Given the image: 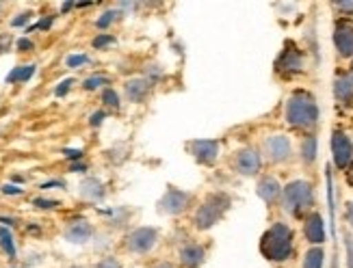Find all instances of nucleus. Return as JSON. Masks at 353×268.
I'll list each match as a JSON object with an SVG mask.
<instances>
[{"label": "nucleus", "instance_id": "f3484780", "mask_svg": "<svg viewBox=\"0 0 353 268\" xmlns=\"http://www.w3.org/2000/svg\"><path fill=\"white\" fill-rule=\"evenodd\" d=\"M180 262L187 268H197L204 262V249L197 245H187L180 249Z\"/></svg>", "mask_w": 353, "mask_h": 268}, {"label": "nucleus", "instance_id": "4c0bfd02", "mask_svg": "<svg viewBox=\"0 0 353 268\" xmlns=\"http://www.w3.org/2000/svg\"><path fill=\"white\" fill-rule=\"evenodd\" d=\"M50 26H52V18H46V20L37 22L35 26H30V28H28V33H30V30H35V28H41V30H46V28H50Z\"/></svg>", "mask_w": 353, "mask_h": 268}, {"label": "nucleus", "instance_id": "b1692460", "mask_svg": "<svg viewBox=\"0 0 353 268\" xmlns=\"http://www.w3.org/2000/svg\"><path fill=\"white\" fill-rule=\"evenodd\" d=\"M104 85H111V81L106 76H102V74H96V76H89L87 81L83 83V87L87 89V91H96V89H100V87H104Z\"/></svg>", "mask_w": 353, "mask_h": 268}, {"label": "nucleus", "instance_id": "4be33fe9", "mask_svg": "<svg viewBox=\"0 0 353 268\" xmlns=\"http://www.w3.org/2000/svg\"><path fill=\"white\" fill-rule=\"evenodd\" d=\"M33 74H35V65H20L7 76V83H26Z\"/></svg>", "mask_w": 353, "mask_h": 268}, {"label": "nucleus", "instance_id": "a878e982", "mask_svg": "<svg viewBox=\"0 0 353 268\" xmlns=\"http://www.w3.org/2000/svg\"><path fill=\"white\" fill-rule=\"evenodd\" d=\"M117 11H104L102 13V18H98V22H96V26L98 28H109L115 20H117Z\"/></svg>", "mask_w": 353, "mask_h": 268}, {"label": "nucleus", "instance_id": "37998d69", "mask_svg": "<svg viewBox=\"0 0 353 268\" xmlns=\"http://www.w3.org/2000/svg\"><path fill=\"white\" fill-rule=\"evenodd\" d=\"M72 171H79V173H83V171H87V167H85L83 163H74V165H72Z\"/></svg>", "mask_w": 353, "mask_h": 268}, {"label": "nucleus", "instance_id": "5701e85b", "mask_svg": "<svg viewBox=\"0 0 353 268\" xmlns=\"http://www.w3.org/2000/svg\"><path fill=\"white\" fill-rule=\"evenodd\" d=\"M0 247L5 249V254L9 258H15V245H13V236L7 227L0 225Z\"/></svg>", "mask_w": 353, "mask_h": 268}, {"label": "nucleus", "instance_id": "79ce46f5", "mask_svg": "<svg viewBox=\"0 0 353 268\" xmlns=\"http://www.w3.org/2000/svg\"><path fill=\"white\" fill-rule=\"evenodd\" d=\"M347 220H349V225L353 227V203H349V208H347Z\"/></svg>", "mask_w": 353, "mask_h": 268}, {"label": "nucleus", "instance_id": "473e14b6", "mask_svg": "<svg viewBox=\"0 0 353 268\" xmlns=\"http://www.w3.org/2000/svg\"><path fill=\"white\" fill-rule=\"evenodd\" d=\"M30 15H33V13H20L18 18H13V20H11V26H24V24H28Z\"/></svg>", "mask_w": 353, "mask_h": 268}, {"label": "nucleus", "instance_id": "e433bc0d", "mask_svg": "<svg viewBox=\"0 0 353 268\" xmlns=\"http://www.w3.org/2000/svg\"><path fill=\"white\" fill-rule=\"evenodd\" d=\"M104 117H106V113H104V110H98V113H94V115H91L89 123H91V125H94V128H96V125H100V123L104 121Z\"/></svg>", "mask_w": 353, "mask_h": 268}, {"label": "nucleus", "instance_id": "58836bf2", "mask_svg": "<svg viewBox=\"0 0 353 268\" xmlns=\"http://www.w3.org/2000/svg\"><path fill=\"white\" fill-rule=\"evenodd\" d=\"M9 43H11V37L9 35H0V52H7L9 50Z\"/></svg>", "mask_w": 353, "mask_h": 268}, {"label": "nucleus", "instance_id": "7ed1b4c3", "mask_svg": "<svg viewBox=\"0 0 353 268\" xmlns=\"http://www.w3.org/2000/svg\"><path fill=\"white\" fill-rule=\"evenodd\" d=\"M314 203L312 184L305 180H295L284 188V210L293 216L305 214Z\"/></svg>", "mask_w": 353, "mask_h": 268}, {"label": "nucleus", "instance_id": "6e6552de", "mask_svg": "<svg viewBox=\"0 0 353 268\" xmlns=\"http://www.w3.org/2000/svg\"><path fill=\"white\" fill-rule=\"evenodd\" d=\"M189 195L180 191V188H167L165 197L161 199V212L167 214H180L182 210H187L189 206Z\"/></svg>", "mask_w": 353, "mask_h": 268}, {"label": "nucleus", "instance_id": "dca6fc26", "mask_svg": "<svg viewBox=\"0 0 353 268\" xmlns=\"http://www.w3.org/2000/svg\"><path fill=\"white\" fill-rule=\"evenodd\" d=\"M301 68H303V59H301V52L295 48H286L282 56L278 59V70L282 72H299Z\"/></svg>", "mask_w": 353, "mask_h": 268}, {"label": "nucleus", "instance_id": "4468645a", "mask_svg": "<svg viewBox=\"0 0 353 268\" xmlns=\"http://www.w3.org/2000/svg\"><path fill=\"white\" fill-rule=\"evenodd\" d=\"M280 195H282V186H280V182L275 180V178L267 176V178H263V180L258 182V197L263 199V201L273 203Z\"/></svg>", "mask_w": 353, "mask_h": 268}, {"label": "nucleus", "instance_id": "2f4dec72", "mask_svg": "<svg viewBox=\"0 0 353 268\" xmlns=\"http://www.w3.org/2000/svg\"><path fill=\"white\" fill-rule=\"evenodd\" d=\"M96 268H121V264L115 258H104L102 262L96 264Z\"/></svg>", "mask_w": 353, "mask_h": 268}, {"label": "nucleus", "instance_id": "7c9ffc66", "mask_svg": "<svg viewBox=\"0 0 353 268\" xmlns=\"http://www.w3.org/2000/svg\"><path fill=\"white\" fill-rule=\"evenodd\" d=\"M72 85H74V81H72V78H68V81H63V83H61V85L57 87V91H54V93H57L59 98H63L65 93H68V91L72 89Z\"/></svg>", "mask_w": 353, "mask_h": 268}, {"label": "nucleus", "instance_id": "9d476101", "mask_svg": "<svg viewBox=\"0 0 353 268\" xmlns=\"http://www.w3.org/2000/svg\"><path fill=\"white\" fill-rule=\"evenodd\" d=\"M191 154L202 165H212L214 161H217V156H219V143H217V141H208V138L193 141Z\"/></svg>", "mask_w": 353, "mask_h": 268}, {"label": "nucleus", "instance_id": "423d86ee", "mask_svg": "<svg viewBox=\"0 0 353 268\" xmlns=\"http://www.w3.org/2000/svg\"><path fill=\"white\" fill-rule=\"evenodd\" d=\"M157 229L154 227H139L128 234L126 238V247L134 254H148V251L157 245Z\"/></svg>", "mask_w": 353, "mask_h": 268}, {"label": "nucleus", "instance_id": "6ab92c4d", "mask_svg": "<svg viewBox=\"0 0 353 268\" xmlns=\"http://www.w3.org/2000/svg\"><path fill=\"white\" fill-rule=\"evenodd\" d=\"M81 195L87 197V199H102L104 197V186L100 180L96 178H87L83 184H81Z\"/></svg>", "mask_w": 353, "mask_h": 268}, {"label": "nucleus", "instance_id": "8fccbe9b", "mask_svg": "<svg viewBox=\"0 0 353 268\" xmlns=\"http://www.w3.org/2000/svg\"><path fill=\"white\" fill-rule=\"evenodd\" d=\"M0 7H3V5H0Z\"/></svg>", "mask_w": 353, "mask_h": 268}, {"label": "nucleus", "instance_id": "72a5a7b5", "mask_svg": "<svg viewBox=\"0 0 353 268\" xmlns=\"http://www.w3.org/2000/svg\"><path fill=\"white\" fill-rule=\"evenodd\" d=\"M63 156L70 161H81L83 158V150H63Z\"/></svg>", "mask_w": 353, "mask_h": 268}, {"label": "nucleus", "instance_id": "1a4fd4ad", "mask_svg": "<svg viewBox=\"0 0 353 268\" xmlns=\"http://www.w3.org/2000/svg\"><path fill=\"white\" fill-rule=\"evenodd\" d=\"M334 43H336V50H339L341 56H345V59L353 56V24H349V22L336 24Z\"/></svg>", "mask_w": 353, "mask_h": 268}, {"label": "nucleus", "instance_id": "a18cd8bd", "mask_svg": "<svg viewBox=\"0 0 353 268\" xmlns=\"http://www.w3.org/2000/svg\"><path fill=\"white\" fill-rule=\"evenodd\" d=\"M72 7H76V5H74V3H65V5H63V9H61V11H63V13H68V11H70Z\"/></svg>", "mask_w": 353, "mask_h": 268}, {"label": "nucleus", "instance_id": "c756f323", "mask_svg": "<svg viewBox=\"0 0 353 268\" xmlns=\"http://www.w3.org/2000/svg\"><path fill=\"white\" fill-rule=\"evenodd\" d=\"M345 247H347V262H349V268H353V236H351V234L345 236Z\"/></svg>", "mask_w": 353, "mask_h": 268}, {"label": "nucleus", "instance_id": "393cba45", "mask_svg": "<svg viewBox=\"0 0 353 268\" xmlns=\"http://www.w3.org/2000/svg\"><path fill=\"white\" fill-rule=\"evenodd\" d=\"M102 102H104L106 106H111V108H119V96H117V91L111 89V87H106V89L102 91Z\"/></svg>", "mask_w": 353, "mask_h": 268}, {"label": "nucleus", "instance_id": "a211bd4d", "mask_svg": "<svg viewBox=\"0 0 353 268\" xmlns=\"http://www.w3.org/2000/svg\"><path fill=\"white\" fill-rule=\"evenodd\" d=\"M148 91H150V83L143 81V78H137V81H128V83H126V96H128L132 102H141V100H145Z\"/></svg>", "mask_w": 353, "mask_h": 268}, {"label": "nucleus", "instance_id": "2eb2a0df", "mask_svg": "<svg viewBox=\"0 0 353 268\" xmlns=\"http://www.w3.org/2000/svg\"><path fill=\"white\" fill-rule=\"evenodd\" d=\"M334 96L341 104H351L353 102V76H336Z\"/></svg>", "mask_w": 353, "mask_h": 268}, {"label": "nucleus", "instance_id": "c9c22d12", "mask_svg": "<svg viewBox=\"0 0 353 268\" xmlns=\"http://www.w3.org/2000/svg\"><path fill=\"white\" fill-rule=\"evenodd\" d=\"M3 193L5 195H22L24 188H18V186H13V184H5L3 186Z\"/></svg>", "mask_w": 353, "mask_h": 268}, {"label": "nucleus", "instance_id": "9b49d317", "mask_svg": "<svg viewBox=\"0 0 353 268\" xmlns=\"http://www.w3.org/2000/svg\"><path fill=\"white\" fill-rule=\"evenodd\" d=\"M263 167V161H260V154L252 147L248 150H241L239 156H236V169L241 176H256Z\"/></svg>", "mask_w": 353, "mask_h": 268}, {"label": "nucleus", "instance_id": "a19ab883", "mask_svg": "<svg viewBox=\"0 0 353 268\" xmlns=\"http://www.w3.org/2000/svg\"><path fill=\"white\" fill-rule=\"evenodd\" d=\"M54 186H59V188H63L65 184H63V182H59V180H52V182H46V184H41L39 188H54Z\"/></svg>", "mask_w": 353, "mask_h": 268}, {"label": "nucleus", "instance_id": "ea45409f", "mask_svg": "<svg viewBox=\"0 0 353 268\" xmlns=\"http://www.w3.org/2000/svg\"><path fill=\"white\" fill-rule=\"evenodd\" d=\"M336 9L347 11V13H353V3H336Z\"/></svg>", "mask_w": 353, "mask_h": 268}, {"label": "nucleus", "instance_id": "cd10ccee", "mask_svg": "<svg viewBox=\"0 0 353 268\" xmlns=\"http://www.w3.org/2000/svg\"><path fill=\"white\" fill-rule=\"evenodd\" d=\"M87 61H89V56H87V54H70V56L65 59V65H68L70 70H76V68L85 65Z\"/></svg>", "mask_w": 353, "mask_h": 268}, {"label": "nucleus", "instance_id": "bb28decb", "mask_svg": "<svg viewBox=\"0 0 353 268\" xmlns=\"http://www.w3.org/2000/svg\"><path fill=\"white\" fill-rule=\"evenodd\" d=\"M33 206L35 208H39V210H54V208H59L61 203L59 201H54V199H43V197H37V199H33Z\"/></svg>", "mask_w": 353, "mask_h": 268}, {"label": "nucleus", "instance_id": "f8f14e48", "mask_svg": "<svg viewBox=\"0 0 353 268\" xmlns=\"http://www.w3.org/2000/svg\"><path fill=\"white\" fill-rule=\"evenodd\" d=\"M303 234L312 245H321L325 243V223H323V216L319 212H312L308 218H305V225H303Z\"/></svg>", "mask_w": 353, "mask_h": 268}, {"label": "nucleus", "instance_id": "aec40b11", "mask_svg": "<svg viewBox=\"0 0 353 268\" xmlns=\"http://www.w3.org/2000/svg\"><path fill=\"white\" fill-rule=\"evenodd\" d=\"M301 158L305 165H312L316 158V136H305L301 141Z\"/></svg>", "mask_w": 353, "mask_h": 268}, {"label": "nucleus", "instance_id": "0eeeda50", "mask_svg": "<svg viewBox=\"0 0 353 268\" xmlns=\"http://www.w3.org/2000/svg\"><path fill=\"white\" fill-rule=\"evenodd\" d=\"M265 150L271 163H284L290 158V141L284 134H273L265 141Z\"/></svg>", "mask_w": 353, "mask_h": 268}, {"label": "nucleus", "instance_id": "412c9836", "mask_svg": "<svg viewBox=\"0 0 353 268\" xmlns=\"http://www.w3.org/2000/svg\"><path fill=\"white\" fill-rule=\"evenodd\" d=\"M323 260H325L323 249L312 247L303 258V268H323Z\"/></svg>", "mask_w": 353, "mask_h": 268}, {"label": "nucleus", "instance_id": "39448f33", "mask_svg": "<svg viewBox=\"0 0 353 268\" xmlns=\"http://www.w3.org/2000/svg\"><path fill=\"white\" fill-rule=\"evenodd\" d=\"M332 154H334V165L339 169H347L353 158V143L351 138L343 130H334L332 134Z\"/></svg>", "mask_w": 353, "mask_h": 268}, {"label": "nucleus", "instance_id": "c85d7f7f", "mask_svg": "<svg viewBox=\"0 0 353 268\" xmlns=\"http://www.w3.org/2000/svg\"><path fill=\"white\" fill-rule=\"evenodd\" d=\"M111 43H115V37L102 33V35H98V37L94 39V48H96V50H102V48H106V45H111Z\"/></svg>", "mask_w": 353, "mask_h": 268}, {"label": "nucleus", "instance_id": "20e7f679", "mask_svg": "<svg viewBox=\"0 0 353 268\" xmlns=\"http://www.w3.org/2000/svg\"><path fill=\"white\" fill-rule=\"evenodd\" d=\"M230 208V197L225 193H212L206 197V201L199 206L195 214V227L197 229H208L228 212Z\"/></svg>", "mask_w": 353, "mask_h": 268}, {"label": "nucleus", "instance_id": "49530a36", "mask_svg": "<svg viewBox=\"0 0 353 268\" xmlns=\"http://www.w3.org/2000/svg\"><path fill=\"white\" fill-rule=\"evenodd\" d=\"M154 268H174V266L172 264H157Z\"/></svg>", "mask_w": 353, "mask_h": 268}, {"label": "nucleus", "instance_id": "f03ea898", "mask_svg": "<svg viewBox=\"0 0 353 268\" xmlns=\"http://www.w3.org/2000/svg\"><path fill=\"white\" fill-rule=\"evenodd\" d=\"M260 251L271 262H284L293 254V231L284 223H275L260 240Z\"/></svg>", "mask_w": 353, "mask_h": 268}, {"label": "nucleus", "instance_id": "de8ad7c7", "mask_svg": "<svg viewBox=\"0 0 353 268\" xmlns=\"http://www.w3.org/2000/svg\"><path fill=\"white\" fill-rule=\"evenodd\" d=\"M70 268H81V266H70Z\"/></svg>", "mask_w": 353, "mask_h": 268}, {"label": "nucleus", "instance_id": "f257e3e1", "mask_svg": "<svg viewBox=\"0 0 353 268\" xmlns=\"http://www.w3.org/2000/svg\"><path fill=\"white\" fill-rule=\"evenodd\" d=\"M286 121L293 128L310 130L319 121V106L308 91H295L286 102Z\"/></svg>", "mask_w": 353, "mask_h": 268}, {"label": "nucleus", "instance_id": "09e8293b", "mask_svg": "<svg viewBox=\"0 0 353 268\" xmlns=\"http://www.w3.org/2000/svg\"><path fill=\"white\" fill-rule=\"evenodd\" d=\"M351 180H353V171H351Z\"/></svg>", "mask_w": 353, "mask_h": 268}, {"label": "nucleus", "instance_id": "ddd939ff", "mask_svg": "<svg viewBox=\"0 0 353 268\" xmlns=\"http://www.w3.org/2000/svg\"><path fill=\"white\" fill-rule=\"evenodd\" d=\"M91 234H94V227H91L87 220H74V223L65 229V238L70 243L83 245L91 238Z\"/></svg>", "mask_w": 353, "mask_h": 268}, {"label": "nucleus", "instance_id": "c03bdc74", "mask_svg": "<svg viewBox=\"0 0 353 268\" xmlns=\"http://www.w3.org/2000/svg\"><path fill=\"white\" fill-rule=\"evenodd\" d=\"M0 223H5V225H13L15 220H13V218H5V216H0Z\"/></svg>", "mask_w": 353, "mask_h": 268}, {"label": "nucleus", "instance_id": "f704fd0d", "mask_svg": "<svg viewBox=\"0 0 353 268\" xmlns=\"http://www.w3.org/2000/svg\"><path fill=\"white\" fill-rule=\"evenodd\" d=\"M33 48H35V45H33V41H30V39H26V37L18 39V50L28 52V50H33Z\"/></svg>", "mask_w": 353, "mask_h": 268}]
</instances>
